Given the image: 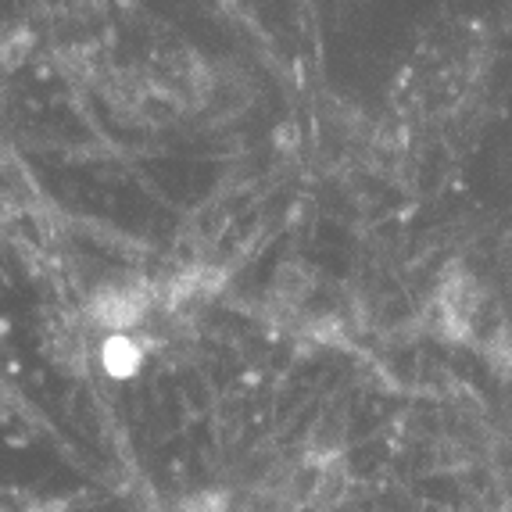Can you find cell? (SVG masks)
Segmentation results:
<instances>
[{"instance_id": "6da1fadb", "label": "cell", "mask_w": 512, "mask_h": 512, "mask_svg": "<svg viewBox=\"0 0 512 512\" xmlns=\"http://www.w3.org/2000/svg\"><path fill=\"white\" fill-rule=\"evenodd\" d=\"M491 69V40L473 18L437 22L409 54L394 83V111L405 129L448 126L477 101Z\"/></svg>"}]
</instances>
